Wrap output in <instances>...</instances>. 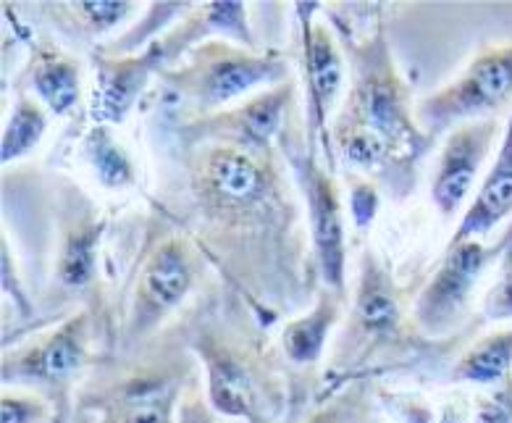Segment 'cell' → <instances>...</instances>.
<instances>
[{
    "instance_id": "6da1fadb",
    "label": "cell",
    "mask_w": 512,
    "mask_h": 423,
    "mask_svg": "<svg viewBox=\"0 0 512 423\" xmlns=\"http://www.w3.org/2000/svg\"><path fill=\"white\" fill-rule=\"evenodd\" d=\"M184 153L192 213L184 226L195 234L200 253L242 284L245 295L247 276H253L255 303H263V290L279 300L271 279L284 297L289 282H300L295 279L300 261L292 258L300 216L279 150L245 153L226 145H197Z\"/></svg>"
},
{
    "instance_id": "7a4b0ae2",
    "label": "cell",
    "mask_w": 512,
    "mask_h": 423,
    "mask_svg": "<svg viewBox=\"0 0 512 423\" xmlns=\"http://www.w3.org/2000/svg\"><path fill=\"white\" fill-rule=\"evenodd\" d=\"M334 32L350 66V87L331 121L334 153L360 177L379 179L394 198H407L415 169L434 142L418 124L413 92L394 61L381 14L368 35H352L344 22Z\"/></svg>"
},
{
    "instance_id": "3957f363",
    "label": "cell",
    "mask_w": 512,
    "mask_h": 423,
    "mask_svg": "<svg viewBox=\"0 0 512 423\" xmlns=\"http://www.w3.org/2000/svg\"><path fill=\"white\" fill-rule=\"evenodd\" d=\"M192 355L205 374V400L216 416L239 423H279L284 413V384L263 358L253 337L232 334L211 316L190 334Z\"/></svg>"
},
{
    "instance_id": "277c9868",
    "label": "cell",
    "mask_w": 512,
    "mask_h": 423,
    "mask_svg": "<svg viewBox=\"0 0 512 423\" xmlns=\"http://www.w3.org/2000/svg\"><path fill=\"white\" fill-rule=\"evenodd\" d=\"M158 79L187 106V119H197L224 111L258 87L268 90L287 82L289 64L279 50H253L229 40H211L169 69L158 71Z\"/></svg>"
},
{
    "instance_id": "5b68a950",
    "label": "cell",
    "mask_w": 512,
    "mask_h": 423,
    "mask_svg": "<svg viewBox=\"0 0 512 423\" xmlns=\"http://www.w3.org/2000/svg\"><path fill=\"white\" fill-rule=\"evenodd\" d=\"M190 355V350H163L150 358L124 360L106 381H90L79 392V408L95 413V423H179L192 376Z\"/></svg>"
},
{
    "instance_id": "8992f818",
    "label": "cell",
    "mask_w": 512,
    "mask_h": 423,
    "mask_svg": "<svg viewBox=\"0 0 512 423\" xmlns=\"http://www.w3.org/2000/svg\"><path fill=\"white\" fill-rule=\"evenodd\" d=\"M279 153L287 161L302 203L308 211L313 266L326 290L347 297V229H344L342 192L334 171L318 148L308 142V134L297 132L295 119H289L279 140Z\"/></svg>"
},
{
    "instance_id": "52a82bcc",
    "label": "cell",
    "mask_w": 512,
    "mask_h": 423,
    "mask_svg": "<svg viewBox=\"0 0 512 423\" xmlns=\"http://www.w3.org/2000/svg\"><path fill=\"white\" fill-rule=\"evenodd\" d=\"M200 247L187 234H166L148 247L134 279L127 321L121 332L124 353L140 350L179 305L192 295L200 279Z\"/></svg>"
},
{
    "instance_id": "ba28073f",
    "label": "cell",
    "mask_w": 512,
    "mask_h": 423,
    "mask_svg": "<svg viewBox=\"0 0 512 423\" xmlns=\"http://www.w3.org/2000/svg\"><path fill=\"white\" fill-rule=\"evenodd\" d=\"M512 100V43L478 50L452 82L415 103L418 124L431 142L468 121L499 119Z\"/></svg>"
},
{
    "instance_id": "9c48e42d",
    "label": "cell",
    "mask_w": 512,
    "mask_h": 423,
    "mask_svg": "<svg viewBox=\"0 0 512 423\" xmlns=\"http://www.w3.org/2000/svg\"><path fill=\"white\" fill-rule=\"evenodd\" d=\"M512 245V226L499 240H465L447 242L442 263L436 266L421 295L415 300V326L428 339H442L457 332L468 313L476 287L486 268L502 261L507 247Z\"/></svg>"
},
{
    "instance_id": "30bf717a",
    "label": "cell",
    "mask_w": 512,
    "mask_h": 423,
    "mask_svg": "<svg viewBox=\"0 0 512 423\" xmlns=\"http://www.w3.org/2000/svg\"><path fill=\"white\" fill-rule=\"evenodd\" d=\"M321 3H295L300 22V66L305 87V134L313 148H318L334 171V145H331V121L339 111L344 90L347 58L337 32L326 22H316Z\"/></svg>"
},
{
    "instance_id": "8fae6325",
    "label": "cell",
    "mask_w": 512,
    "mask_h": 423,
    "mask_svg": "<svg viewBox=\"0 0 512 423\" xmlns=\"http://www.w3.org/2000/svg\"><path fill=\"white\" fill-rule=\"evenodd\" d=\"M90 347V313L79 311L27 345L8 347L0 368L3 387L35 389L53 402H66L71 384L90 363Z\"/></svg>"
},
{
    "instance_id": "7c38bea8",
    "label": "cell",
    "mask_w": 512,
    "mask_h": 423,
    "mask_svg": "<svg viewBox=\"0 0 512 423\" xmlns=\"http://www.w3.org/2000/svg\"><path fill=\"white\" fill-rule=\"evenodd\" d=\"M295 106V85L281 82L276 87L255 92L239 106L187 119L176 129L182 148L197 145H226V148L245 150V153H271L279 150V140Z\"/></svg>"
},
{
    "instance_id": "4fadbf2b",
    "label": "cell",
    "mask_w": 512,
    "mask_h": 423,
    "mask_svg": "<svg viewBox=\"0 0 512 423\" xmlns=\"http://www.w3.org/2000/svg\"><path fill=\"white\" fill-rule=\"evenodd\" d=\"M347 332L339 345L344 368L360 366L381 345L402 334V300L392 271L373 247H365L358 263V287L352 297Z\"/></svg>"
},
{
    "instance_id": "5bb4252c",
    "label": "cell",
    "mask_w": 512,
    "mask_h": 423,
    "mask_svg": "<svg viewBox=\"0 0 512 423\" xmlns=\"http://www.w3.org/2000/svg\"><path fill=\"white\" fill-rule=\"evenodd\" d=\"M502 129L499 119L468 121L444 137L439 163L431 179V200L444 219H452L476 195L478 174L484 171Z\"/></svg>"
},
{
    "instance_id": "9a60e30c",
    "label": "cell",
    "mask_w": 512,
    "mask_h": 423,
    "mask_svg": "<svg viewBox=\"0 0 512 423\" xmlns=\"http://www.w3.org/2000/svg\"><path fill=\"white\" fill-rule=\"evenodd\" d=\"M95 92H92V119L95 124L119 127L148 90L150 79H158L163 56L158 43H150L142 53L108 56L95 50Z\"/></svg>"
},
{
    "instance_id": "2e32d148",
    "label": "cell",
    "mask_w": 512,
    "mask_h": 423,
    "mask_svg": "<svg viewBox=\"0 0 512 423\" xmlns=\"http://www.w3.org/2000/svg\"><path fill=\"white\" fill-rule=\"evenodd\" d=\"M213 37L237 43L242 48L258 50L253 37V27L247 19V6L239 0H213L192 6L179 24L166 29L155 43L161 48L163 69L182 61L190 50L211 43Z\"/></svg>"
},
{
    "instance_id": "e0dca14e",
    "label": "cell",
    "mask_w": 512,
    "mask_h": 423,
    "mask_svg": "<svg viewBox=\"0 0 512 423\" xmlns=\"http://www.w3.org/2000/svg\"><path fill=\"white\" fill-rule=\"evenodd\" d=\"M512 216V111L507 116L502 142H499L494 161L486 169L484 179L478 184L476 195L463 211L449 242L484 240L502 221Z\"/></svg>"
},
{
    "instance_id": "ac0fdd59",
    "label": "cell",
    "mask_w": 512,
    "mask_h": 423,
    "mask_svg": "<svg viewBox=\"0 0 512 423\" xmlns=\"http://www.w3.org/2000/svg\"><path fill=\"white\" fill-rule=\"evenodd\" d=\"M106 213L100 216L92 205L79 208L64 226L58 245L56 279L61 287L74 292L90 290L98 279V250L106 234Z\"/></svg>"
},
{
    "instance_id": "d6986e66",
    "label": "cell",
    "mask_w": 512,
    "mask_h": 423,
    "mask_svg": "<svg viewBox=\"0 0 512 423\" xmlns=\"http://www.w3.org/2000/svg\"><path fill=\"white\" fill-rule=\"evenodd\" d=\"M344 303H347V297L321 287L313 308L287 321V326L281 329L279 345L289 366L313 368L321 363L323 353L329 347L331 332L337 329L339 318H342Z\"/></svg>"
},
{
    "instance_id": "ffe728a7",
    "label": "cell",
    "mask_w": 512,
    "mask_h": 423,
    "mask_svg": "<svg viewBox=\"0 0 512 423\" xmlns=\"http://www.w3.org/2000/svg\"><path fill=\"white\" fill-rule=\"evenodd\" d=\"M27 85L48 113L69 116L82 103V69L77 58L53 45H35L27 66Z\"/></svg>"
},
{
    "instance_id": "44dd1931",
    "label": "cell",
    "mask_w": 512,
    "mask_h": 423,
    "mask_svg": "<svg viewBox=\"0 0 512 423\" xmlns=\"http://www.w3.org/2000/svg\"><path fill=\"white\" fill-rule=\"evenodd\" d=\"M449 379L455 384L481 387L486 392L512 384V326L478 337L452 363Z\"/></svg>"
},
{
    "instance_id": "7402d4cb",
    "label": "cell",
    "mask_w": 512,
    "mask_h": 423,
    "mask_svg": "<svg viewBox=\"0 0 512 423\" xmlns=\"http://www.w3.org/2000/svg\"><path fill=\"white\" fill-rule=\"evenodd\" d=\"M82 158L92 169L95 179L108 190H127L137 179V169L129 150L113 134V127L95 124L82 140Z\"/></svg>"
},
{
    "instance_id": "603a6c76",
    "label": "cell",
    "mask_w": 512,
    "mask_h": 423,
    "mask_svg": "<svg viewBox=\"0 0 512 423\" xmlns=\"http://www.w3.org/2000/svg\"><path fill=\"white\" fill-rule=\"evenodd\" d=\"M45 132H48V111L35 95L22 92L16 98L14 111L8 113L6 127H3V140H0L3 163L8 166V163L27 158L40 145Z\"/></svg>"
},
{
    "instance_id": "cb8c5ba5",
    "label": "cell",
    "mask_w": 512,
    "mask_h": 423,
    "mask_svg": "<svg viewBox=\"0 0 512 423\" xmlns=\"http://www.w3.org/2000/svg\"><path fill=\"white\" fill-rule=\"evenodd\" d=\"M137 3H121V0H85V3H61V11L77 24L82 35L100 37L111 29L127 22L134 14Z\"/></svg>"
},
{
    "instance_id": "d4e9b609",
    "label": "cell",
    "mask_w": 512,
    "mask_h": 423,
    "mask_svg": "<svg viewBox=\"0 0 512 423\" xmlns=\"http://www.w3.org/2000/svg\"><path fill=\"white\" fill-rule=\"evenodd\" d=\"M58 402L43 392L24 387H3L0 423H56Z\"/></svg>"
},
{
    "instance_id": "484cf974",
    "label": "cell",
    "mask_w": 512,
    "mask_h": 423,
    "mask_svg": "<svg viewBox=\"0 0 512 423\" xmlns=\"http://www.w3.org/2000/svg\"><path fill=\"white\" fill-rule=\"evenodd\" d=\"M365 413V387L350 384L339 395L323 400L316 410H310L302 423H360Z\"/></svg>"
},
{
    "instance_id": "4316f807",
    "label": "cell",
    "mask_w": 512,
    "mask_h": 423,
    "mask_svg": "<svg viewBox=\"0 0 512 423\" xmlns=\"http://www.w3.org/2000/svg\"><path fill=\"white\" fill-rule=\"evenodd\" d=\"M481 316L489 324L497 321H512V245L507 247V253L499 261V274L491 282V287L484 295V305H481Z\"/></svg>"
},
{
    "instance_id": "83f0119b",
    "label": "cell",
    "mask_w": 512,
    "mask_h": 423,
    "mask_svg": "<svg viewBox=\"0 0 512 423\" xmlns=\"http://www.w3.org/2000/svg\"><path fill=\"white\" fill-rule=\"evenodd\" d=\"M470 423H512V384L478 397Z\"/></svg>"
},
{
    "instance_id": "f1b7e54d",
    "label": "cell",
    "mask_w": 512,
    "mask_h": 423,
    "mask_svg": "<svg viewBox=\"0 0 512 423\" xmlns=\"http://www.w3.org/2000/svg\"><path fill=\"white\" fill-rule=\"evenodd\" d=\"M379 187L371 179L358 177L350 190V208H352V219H355V226L358 229H368L371 221L376 219V211H379Z\"/></svg>"
},
{
    "instance_id": "f546056e",
    "label": "cell",
    "mask_w": 512,
    "mask_h": 423,
    "mask_svg": "<svg viewBox=\"0 0 512 423\" xmlns=\"http://www.w3.org/2000/svg\"><path fill=\"white\" fill-rule=\"evenodd\" d=\"M69 418H71L69 400H66V402H58V416H56V423H69Z\"/></svg>"
}]
</instances>
